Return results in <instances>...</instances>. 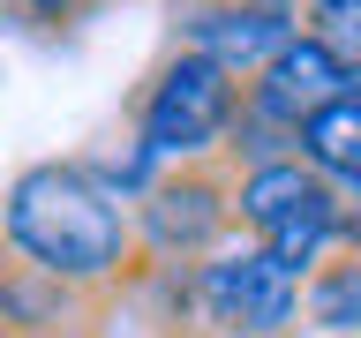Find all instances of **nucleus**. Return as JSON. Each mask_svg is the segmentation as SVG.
Returning a JSON list of instances; mask_svg holds the SVG:
<instances>
[{
    "label": "nucleus",
    "mask_w": 361,
    "mask_h": 338,
    "mask_svg": "<svg viewBox=\"0 0 361 338\" xmlns=\"http://www.w3.org/2000/svg\"><path fill=\"white\" fill-rule=\"evenodd\" d=\"M113 308L121 301L68 286V278H53L45 263H30L0 241V331L8 338H106Z\"/></svg>",
    "instance_id": "obj_5"
},
{
    "label": "nucleus",
    "mask_w": 361,
    "mask_h": 338,
    "mask_svg": "<svg viewBox=\"0 0 361 338\" xmlns=\"http://www.w3.org/2000/svg\"><path fill=\"white\" fill-rule=\"evenodd\" d=\"M128 211H135V241H143V270L196 263V256H211V248H226L241 233L233 225V165L219 151L158 165Z\"/></svg>",
    "instance_id": "obj_4"
},
{
    "label": "nucleus",
    "mask_w": 361,
    "mask_h": 338,
    "mask_svg": "<svg viewBox=\"0 0 361 338\" xmlns=\"http://www.w3.org/2000/svg\"><path fill=\"white\" fill-rule=\"evenodd\" d=\"M0 241L45 263L53 278L98 293V301H128L143 286V241H135L128 196H113L90 173V158H38L8 180L0 196Z\"/></svg>",
    "instance_id": "obj_1"
},
{
    "label": "nucleus",
    "mask_w": 361,
    "mask_h": 338,
    "mask_svg": "<svg viewBox=\"0 0 361 338\" xmlns=\"http://www.w3.org/2000/svg\"><path fill=\"white\" fill-rule=\"evenodd\" d=\"M83 8H106V0H83Z\"/></svg>",
    "instance_id": "obj_11"
},
{
    "label": "nucleus",
    "mask_w": 361,
    "mask_h": 338,
    "mask_svg": "<svg viewBox=\"0 0 361 338\" xmlns=\"http://www.w3.org/2000/svg\"><path fill=\"white\" fill-rule=\"evenodd\" d=\"M301 23L361 75V0H301Z\"/></svg>",
    "instance_id": "obj_9"
},
{
    "label": "nucleus",
    "mask_w": 361,
    "mask_h": 338,
    "mask_svg": "<svg viewBox=\"0 0 361 338\" xmlns=\"http://www.w3.org/2000/svg\"><path fill=\"white\" fill-rule=\"evenodd\" d=\"M301 323L324 338H361V248H331L301 278Z\"/></svg>",
    "instance_id": "obj_7"
},
{
    "label": "nucleus",
    "mask_w": 361,
    "mask_h": 338,
    "mask_svg": "<svg viewBox=\"0 0 361 338\" xmlns=\"http://www.w3.org/2000/svg\"><path fill=\"white\" fill-rule=\"evenodd\" d=\"M90 8L83 0H0V23H16V30H38V38H68Z\"/></svg>",
    "instance_id": "obj_10"
},
{
    "label": "nucleus",
    "mask_w": 361,
    "mask_h": 338,
    "mask_svg": "<svg viewBox=\"0 0 361 338\" xmlns=\"http://www.w3.org/2000/svg\"><path fill=\"white\" fill-rule=\"evenodd\" d=\"M338 90H354V68H346L331 45L301 23V30H293V38L241 83V106L264 113V120H279V128H301L316 106H331Z\"/></svg>",
    "instance_id": "obj_6"
},
{
    "label": "nucleus",
    "mask_w": 361,
    "mask_h": 338,
    "mask_svg": "<svg viewBox=\"0 0 361 338\" xmlns=\"http://www.w3.org/2000/svg\"><path fill=\"white\" fill-rule=\"evenodd\" d=\"M241 113V75H226L219 61H203L188 45H173L166 61L143 75L128 106V143L151 165H173V158H211Z\"/></svg>",
    "instance_id": "obj_2"
},
{
    "label": "nucleus",
    "mask_w": 361,
    "mask_h": 338,
    "mask_svg": "<svg viewBox=\"0 0 361 338\" xmlns=\"http://www.w3.org/2000/svg\"><path fill=\"white\" fill-rule=\"evenodd\" d=\"M301 158L331 180H361V90H338L331 106H316L301 128H293Z\"/></svg>",
    "instance_id": "obj_8"
},
{
    "label": "nucleus",
    "mask_w": 361,
    "mask_h": 338,
    "mask_svg": "<svg viewBox=\"0 0 361 338\" xmlns=\"http://www.w3.org/2000/svg\"><path fill=\"white\" fill-rule=\"evenodd\" d=\"M354 90H361V75H354Z\"/></svg>",
    "instance_id": "obj_12"
},
{
    "label": "nucleus",
    "mask_w": 361,
    "mask_h": 338,
    "mask_svg": "<svg viewBox=\"0 0 361 338\" xmlns=\"http://www.w3.org/2000/svg\"><path fill=\"white\" fill-rule=\"evenodd\" d=\"M0 338H8V331H0Z\"/></svg>",
    "instance_id": "obj_13"
},
{
    "label": "nucleus",
    "mask_w": 361,
    "mask_h": 338,
    "mask_svg": "<svg viewBox=\"0 0 361 338\" xmlns=\"http://www.w3.org/2000/svg\"><path fill=\"white\" fill-rule=\"evenodd\" d=\"M233 225H241L248 241H264L293 278H309L338 248V180L316 173L301 151L241 165L233 173Z\"/></svg>",
    "instance_id": "obj_3"
}]
</instances>
